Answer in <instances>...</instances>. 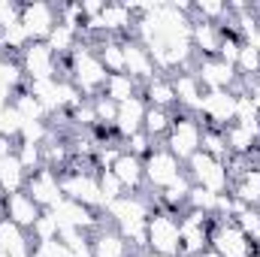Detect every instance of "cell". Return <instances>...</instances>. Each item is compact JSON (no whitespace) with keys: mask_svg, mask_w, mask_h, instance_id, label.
I'll use <instances>...</instances> for the list:
<instances>
[{"mask_svg":"<svg viewBox=\"0 0 260 257\" xmlns=\"http://www.w3.org/2000/svg\"><path fill=\"white\" fill-rule=\"evenodd\" d=\"M97 43H82L79 40V46H76V52L70 55V82L82 91V97H88V100H94L97 94H103V88H106V79H109V73H106V67L103 61L97 58V49H94Z\"/></svg>","mask_w":260,"mask_h":257,"instance_id":"cell-1","label":"cell"},{"mask_svg":"<svg viewBox=\"0 0 260 257\" xmlns=\"http://www.w3.org/2000/svg\"><path fill=\"white\" fill-rule=\"evenodd\" d=\"M145 245L154 254L179 257V245H182V221L176 212L167 209H154L148 224H145Z\"/></svg>","mask_w":260,"mask_h":257,"instance_id":"cell-2","label":"cell"},{"mask_svg":"<svg viewBox=\"0 0 260 257\" xmlns=\"http://www.w3.org/2000/svg\"><path fill=\"white\" fill-rule=\"evenodd\" d=\"M200 142H203V124L194 112H185V109H176L173 112V130L167 133L164 139V148L170 154H176L182 164H188L200 151Z\"/></svg>","mask_w":260,"mask_h":257,"instance_id":"cell-3","label":"cell"},{"mask_svg":"<svg viewBox=\"0 0 260 257\" xmlns=\"http://www.w3.org/2000/svg\"><path fill=\"white\" fill-rule=\"evenodd\" d=\"M185 173H188V179H191L194 185H200V188H206V191H212V194H227L233 188V185H230L227 164L209 157L206 151H197L194 157L185 164Z\"/></svg>","mask_w":260,"mask_h":257,"instance_id":"cell-4","label":"cell"},{"mask_svg":"<svg viewBox=\"0 0 260 257\" xmlns=\"http://www.w3.org/2000/svg\"><path fill=\"white\" fill-rule=\"evenodd\" d=\"M197 118L203 127H230L236 121V94L233 91H206Z\"/></svg>","mask_w":260,"mask_h":257,"instance_id":"cell-5","label":"cell"},{"mask_svg":"<svg viewBox=\"0 0 260 257\" xmlns=\"http://www.w3.org/2000/svg\"><path fill=\"white\" fill-rule=\"evenodd\" d=\"M145 164V185H151V188H170L182 173H185V167H182V160L176 157V154H170L167 148H164V142L160 145H154V151L142 160Z\"/></svg>","mask_w":260,"mask_h":257,"instance_id":"cell-6","label":"cell"},{"mask_svg":"<svg viewBox=\"0 0 260 257\" xmlns=\"http://www.w3.org/2000/svg\"><path fill=\"white\" fill-rule=\"evenodd\" d=\"M18 64L24 70V79H30V82H46V79H58V64H61V58L49 49V43H30V46L21 52Z\"/></svg>","mask_w":260,"mask_h":257,"instance_id":"cell-7","label":"cell"},{"mask_svg":"<svg viewBox=\"0 0 260 257\" xmlns=\"http://www.w3.org/2000/svg\"><path fill=\"white\" fill-rule=\"evenodd\" d=\"M24 194L43 209L49 212L58 200H64V191H61V176L49 167H40L34 173H27V182H24Z\"/></svg>","mask_w":260,"mask_h":257,"instance_id":"cell-8","label":"cell"},{"mask_svg":"<svg viewBox=\"0 0 260 257\" xmlns=\"http://www.w3.org/2000/svg\"><path fill=\"white\" fill-rule=\"evenodd\" d=\"M21 27L27 30V37H30V43H46L49 40V34L55 30V24H58V9L52 6V3H40V0H34V3H21Z\"/></svg>","mask_w":260,"mask_h":257,"instance_id":"cell-9","label":"cell"},{"mask_svg":"<svg viewBox=\"0 0 260 257\" xmlns=\"http://www.w3.org/2000/svg\"><path fill=\"white\" fill-rule=\"evenodd\" d=\"M212 248L221 257H251L260 254V245H254L233 221H221L212 233Z\"/></svg>","mask_w":260,"mask_h":257,"instance_id":"cell-10","label":"cell"},{"mask_svg":"<svg viewBox=\"0 0 260 257\" xmlns=\"http://www.w3.org/2000/svg\"><path fill=\"white\" fill-rule=\"evenodd\" d=\"M194 76L200 79V85H203L206 91H230V88L239 82L236 67L224 64L221 58H200Z\"/></svg>","mask_w":260,"mask_h":257,"instance_id":"cell-11","label":"cell"},{"mask_svg":"<svg viewBox=\"0 0 260 257\" xmlns=\"http://www.w3.org/2000/svg\"><path fill=\"white\" fill-rule=\"evenodd\" d=\"M121 52H124V73H127L130 79H136V82H151L154 76H160L157 73V67L151 61V55H148V49L139 43V40H130V37H121Z\"/></svg>","mask_w":260,"mask_h":257,"instance_id":"cell-12","label":"cell"},{"mask_svg":"<svg viewBox=\"0 0 260 257\" xmlns=\"http://www.w3.org/2000/svg\"><path fill=\"white\" fill-rule=\"evenodd\" d=\"M173 79V88H176V100L179 106L176 109H185V112H200V103H203V94L206 88L200 85V79L194 76V70H179L170 76Z\"/></svg>","mask_w":260,"mask_h":257,"instance_id":"cell-13","label":"cell"},{"mask_svg":"<svg viewBox=\"0 0 260 257\" xmlns=\"http://www.w3.org/2000/svg\"><path fill=\"white\" fill-rule=\"evenodd\" d=\"M3 209H6V218H9L12 224H18L21 230H34V224H37L40 215H43V209H40L24 191L3 194Z\"/></svg>","mask_w":260,"mask_h":257,"instance_id":"cell-14","label":"cell"},{"mask_svg":"<svg viewBox=\"0 0 260 257\" xmlns=\"http://www.w3.org/2000/svg\"><path fill=\"white\" fill-rule=\"evenodd\" d=\"M145 112H148V103L142 100V94L139 97H133L127 103H118V118H115V133H118V139L124 142L130 139L133 133H139L142 124H145Z\"/></svg>","mask_w":260,"mask_h":257,"instance_id":"cell-15","label":"cell"},{"mask_svg":"<svg viewBox=\"0 0 260 257\" xmlns=\"http://www.w3.org/2000/svg\"><path fill=\"white\" fill-rule=\"evenodd\" d=\"M91 248H94V257H133L136 248L130 245L127 239L112 227H100L94 236H91Z\"/></svg>","mask_w":260,"mask_h":257,"instance_id":"cell-16","label":"cell"},{"mask_svg":"<svg viewBox=\"0 0 260 257\" xmlns=\"http://www.w3.org/2000/svg\"><path fill=\"white\" fill-rule=\"evenodd\" d=\"M112 173L118 176V182L124 185V191L142 194V188H145V164L139 157H133L130 151H121V157L115 160Z\"/></svg>","mask_w":260,"mask_h":257,"instance_id":"cell-17","label":"cell"},{"mask_svg":"<svg viewBox=\"0 0 260 257\" xmlns=\"http://www.w3.org/2000/svg\"><path fill=\"white\" fill-rule=\"evenodd\" d=\"M0 251L9 257H30L34 251V239L27 236V230H21L18 224H12L9 218L0 224Z\"/></svg>","mask_w":260,"mask_h":257,"instance_id":"cell-18","label":"cell"},{"mask_svg":"<svg viewBox=\"0 0 260 257\" xmlns=\"http://www.w3.org/2000/svg\"><path fill=\"white\" fill-rule=\"evenodd\" d=\"M142 100L154 109H176L179 100H176V88H173V79L170 76H154L151 82L142 85Z\"/></svg>","mask_w":260,"mask_h":257,"instance_id":"cell-19","label":"cell"},{"mask_svg":"<svg viewBox=\"0 0 260 257\" xmlns=\"http://www.w3.org/2000/svg\"><path fill=\"white\" fill-rule=\"evenodd\" d=\"M191 43L203 58H218V49H221V30L218 24H209V21H191Z\"/></svg>","mask_w":260,"mask_h":257,"instance_id":"cell-20","label":"cell"},{"mask_svg":"<svg viewBox=\"0 0 260 257\" xmlns=\"http://www.w3.org/2000/svg\"><path fill=\"white\" fill-rule=\"evenodd\" d=\"M233 197L245 206V209H257L260 212V167L254 164L251 170H245L236 185H233Z\"/></svg>","mask_w":260,"mask_h":257,"instance_id":"cell-21","label":"cell"},{"mask_svg":"<svg viewBox=\"0 0 260 257\" xmlns=\"http://www.w3.org/2000/svg\"><path fill=\"white\" fill-rule=\"evenodd\" d=\"M24 182H27V170L24 164L18 160V154H9L0 167V194H18L24 191Z\"/></svg>","mask_w":260,"mask_h":257,"instance_id":"cell-22","label":"cell"},{"mask_svg":"<svg viewBox=\"0 0 260 257\" xmlns=\"http://www.w3.org/2000/svg\"><path fill=\"white\" fill-rule=\"evenodd\" d=\"M142 91H139V82L136 79H130L127 73H112L109 79H106V88H103V97H109V100H115V103H127L133 97H139Z\"/></svg>","mask_w":260,"mask_h":257,"instance_id":"cell-23","label":"cell"},{"mask_svg":"<svg viewBox=\"0 0 260 257\" xmlns=\"http://www.w3.org/2000/svg\"><path fill=\"white\" fill-rule=\"evenodd\" d=\"M142 130L151 136V142H157V139H167V133L173 130V112H170V109H154V106H148Z\"/></svg>","mask_w":260,"mask_h":257,"instance_id":"cell-24","label":"cell"},{"mask_svg":"<svg viewBox=\"0 0 260 257\" xmlns=\"http://www.w3.org/2000/svg\"><path fill=\"white\" fill-rule=\"evenodd\" d=\"M236 73L239 79H260V52L242 43V52L236 58Z\"/></svg>","mask_w":260,"mask_h":257,"instance_id":"cell-25","label":"cell"},{"mask_svg":"<svg viewBox=\"0 0 260 257\" xmlns=\"http://www.w3.org/2000/svg\"><path fill=\"white\" fill-rule=\"evenodd\" d=\"M97 182H100V194H103V206L127 194L124 191V185L118 182V176H115L112 170H97Z\"/></svg>","mask_w":260,"mask_h":257,"instance_id":"cell-26","label":"cell"},{"mask_svg":"<svg viewBox=\"0 0 260 257\" xmlns=\"http://www.w3.org/2000/svg\"><path fill=\"white\" fill-rule=\"evenodd\" d=\"M21 127H24V118H21V115H18V109L9 103V106L0 112V136H6V139H15V142H18Z\"/></svg>","mask_w":260,"mask_h":257,"instance_id":"cell-27","label":"cell"},{"mask_svg":"<svg viewBox=\"0 0 260 257\" xmlns=\"http://www.w3.org/2000/svg\"><path fill=\"white\" fill-rule=\"evenodd\" d=\"M215 203H218V194L206 191V188H200V185H191V191H188V206H185V209H197V212L215 215Z\"/></svg>","mask_w":260,"mask_h":257,"instance_id":"cell-28","label":"cell"},{"mask_svg":"<svg viewBox=\"0 0 260 257\" xmlns=\"http://www.w3.org/2000/svg\"><path fill=\"white\" fill-rule=\"evenodd\" d=\"M91 103H94L97 124H103V127H115V118H118V103H115V100H109V97H103V94H97Z\"/></svg>","mask_w":260,"mask_h":257,"instance_id":"cell-29","label":"cell"},{"mask_svg":"<svg viewBox=\"0 0 260 257\" xmlns=\"http://www.w3.org/2000/svg\"><path fill=\"white\" fill-rule=\"evenodd\" d=\"M15 154H18V160L24 164L27 173H34V170L43 167V145H37V142H18Z\"/></svg>","mask_w":260,"mask_h":257,"instance_id":"cell-30","label":"cell"},{"mask_svg":"<svg viewBox=\"0 0 260 257\" xmlns=\"http://www.w3.org/2000/svg\"><path fill=\"white\" fill-rule=\"evenodd\" d=\"M30 239L34 242H49V239H58V221L52 218V212H43L40 221L34 224L30 230Z\"/></svg>","mask_w":260,"mask_h":257,"instance_id":"cell-31","label":"cell"},{"mask_svg":"<svg viewBox=\"0 0 260 257\" xmlns=\"http://www.w3.org/2000/svg\"><path fill=\"white\" fill-rule=\"evenodd\" d=\"M124 145H127V151L133 157H139V160H145L151 151H154V142H151V136L145 133V130H139V133H133L130 139H124Z\"/></svg>","mask_w":260,"mask_h":257,"instance_id":"cell-32","label":"cell"},{"mask_svg":"<svg viewBox=\"0 0 260 257\" xmlns=\"http://www.w3.org/2000/svg\"><path fill=\"white\" fill-rule=\"evenodd\" d=\"M30 257H70V248H67L61 239L34 242V251H30Z\"/></svg>","mask_w":260,"mask_h":257,"instance_id":"cell-33","label":"cell"},{"mask_svg":"<svg viewBox=\"0 0 260 257\" xmlns=\"http://www.w3.org/2000/svg\"><path fill=\"white\" fill-rule=\"evenodd\" d=\"M9 154H15V139L0 136V167H3V160H6Z\"/></svg>","mask_w":260,"mask_h":257,"instance_id":"cell-34","label":"cell"},{"mask_svg":"<svg viewBox=\"0 0 260 257\" xmlns=\"http://www.w3.org/2000/svg\"><path fill=\"white\" fill-rule=\"evenodd\" d=\"M6 221V209H3V197H0V224Z\"/></svg>","mask_w":260,"mask_h":257,"instance_id":"cell-35","label":"cell"},{"mask_svg":"<svg viewBox=\"0 0 260 257\" xmlns=\"http://www.w3.org/2000/svg\"><path fill=\"white\" fill-rule=\"evenodd\" d=\"M200 257H221V254H218L215 248H209V251H203V254H200Z\"/></svg>","mask_w":260,"mask_h":257,"instance_id":"cell-36","label":"cell"},{"mask_svg":"<svg viewBox=\"0 0 260 257\" xmlns=\"http://www.w3.org/2000/svg\"><path fill=\"white\" fill-rule=\"evenodd\" d=\"M251 257H260V254H251Z\"/></svg>","mask_w":260,"mask_h":257,"instance_id":"cell-37","label":"cell"}]
</instances>
